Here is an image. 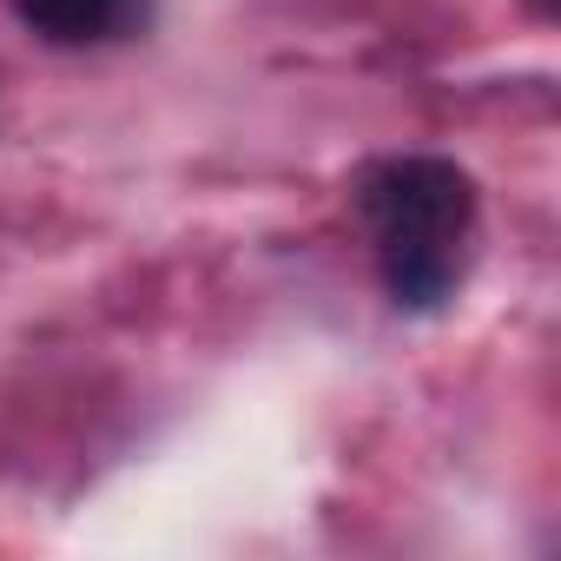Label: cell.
I'll list each match as a JSON object with an SVG mask.
<instances>
[{
	"mask_svg": "<svg viewBox=\"0 0 561 561\" xmlns=\"http://www.w3.org/2000/svg\"><path fill=\"white\" fill-rule=\"evenodd\" d=\"M357 211L377 238V271L397 311H443L469 277L476 179L456 159H383L357 185Z\"/></svg>",
	"mask_w": 561,
	"mask_h": 561,
	"instance_id": "6da1fadb",
	"label": "cell"
},
{
	"mask_svg": "<svg viewBox=\"0 0 561 561\" xmlns=\"http://www.w3.org/2000/svg\"><path fill=\"white\" fill-rule=\"evenodd\" d=\"M8 8L21 14V27H34L54 47H100L139 34L152 0H8Z\"/></svg>",
	"mask_w": 561,
	"mask_h": 561,
	"instance_id": "7a4b0ae2",
	"label": "cell"
},
{
	"mask_svg": "<svg viewBox=\"0 0 561 561\" xmlns=\"http://www.w3.org/2000/svg\"><path fill=\"white\" fill-rule=\"evenodd\" d=\"M528 8H535L541 21H554V8H561V0H528Z\"/></svg>",
	"mask_w": 561,
	"mask_h": 561,
	"instance_id": "3957f363",
	"label": "cell"
}]
</instances>
